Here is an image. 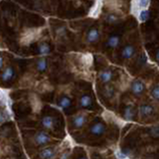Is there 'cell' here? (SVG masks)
<instances>
[{"label": "cell", "mask_w": 159, "mask_h": 159, "mask_svg": "<svg viewBox=\"0 0 159 159\" xmlns=\"http://www.w3.org/2000/svg\"><path fill=\"white\" fill-rule=\"evenodd\" d=\"M51 141V137L45 131H38L34 135V143L37 146H44Z\"/></svg>", "instance_id": "6da1fadb"}, {"label": "cell", "mask_w": 159, "mask_h": 159, "mask_svg": "<svg viewBox=\"0 0 159 159\" xmlns=\"http://www.w3.org/2000/svg\"><path fill=\"white\" fill-rule=\"evenodd\" d=\"M36 69L38 72H45L47 69V61L45 58H41L37 61L36 64Z\"/></svg>", "instance_id": "e0dca14e"}, {"label": "cell", "mask_w": 159, "mask_h": 159, "mask_svg": "<svg viewBox=\"0 0 159 159\" xmlns=\"http://www.w3.org/2000/svg\"><path fill=\"white\" fill-rule=\"evenodd\" d=\"M41 123H42L43 127H45L46 129H53V127L55 125V118L50 116H44L42 118Z\"/></svg>", "instance_id": "4fadbf2b"}, {"label": "cell", "mask_w": 159, "mask_h": 159, "mask_svg": "<svg viewBox=\"0 0 159 159\" xmlns=\"http://www.w3.org/2000/svg\"><path fill=\"white\" fill-rule=\"evenodd\" d=\"M150 0H137V6L140 9H146L149 5Z\"/></svg>", "instance_id": "7402d4cb"}, {"label": "cell", "mask_w": 159, "mask_h": 159, "mask_svg": "<svg viewBox=\"0 0 159 159\" xmlns=\"http://www.w3.org/2000/svg\"><path fill=\"white\" fill-rule=\"evenodd\" d=\"M149 133H150V135L154 138H158L159 137V125H156V126H153L149 129Z\"/></svg>", "instance_id": "ffe728a7"}, {"label": "cell", "mask_w": 159, "mask_h": 159, "mask_svg": "<svg viewBox=\"0 0 159 159\" xmlns=\"http://www.w3.org/2000/svg\"><path fill=\"white\" fill-rule=\"evenodd\" d=\"M134 114H135V111H134V107L132 106H127L125 108H124V111H123V118L124 120L126 121H131L133 117H134Z\"/></svg>", "instance_id": "7c38bea8"}, {"label": "cell", "mask_w": 159, "mask_h": 159, "mask_svg": "<svg viewBox=\"0 0 159 159\" xmlns=\"http://www.w3.org/2000/svg\"><path fill=\"white\" fill-rule=\"evenodd\" d=\"M106 129H107V127L102 122H97L91 126V128H89V132H91L93 135L99 136L106 132Z\"/></svg>", "instance_id": "7a4b0ae2"}, {"label": "cell", "mask_w": 159, "mask_h": 159, "mask_svg": "<svg viewBox=\"0 0 159 159\" xmlns=\"http://www.w3.org/2000/svg\"><path fill=\"white\" fill-rule=\"evenodd\" d=\"M69 157H70V153L69 152H64L62 155H61V157H60V159H69Z\"/></svg>", "instance_id": "d4e9b609"}, {"label": "cell", "mask_w": 159, "mask_h": 159, "mask_svg": "<svg viewBox=\"0 0 159 159\" xmlns=\"http://www.w3.org/2000/svg\"><path fill=\"white\" fill-rule=\"evenodd\" d=\"M116 155L117 159H126V157H127L126 153H124L122 151H116Z\"/></svg>", "instance_id": "cb8c5ba5"}, {"label": "cell", "mask_w": 159, "mask_h": 159, "mask_svg": "<svg viewBox=\"0 0 159 159\" xmlns=\"http://www.w3.org/2000/svg\"><path fill=\"white\" fill-rule=\"evenodd\" d=\"M151 97L154 99H156V101H159V84H156V86L152 89V91H151Z\"/></svg>", "instance_id": "44dd1931"}, {"label": "cell", "mask_w": 159, "mask_h": 159, "mask_svg": "<svg viewBox=\"0 0 159 159\" xmlns=\"http://www.w3.org/2000/svg\"><path fill=\"white\" fill-rule=\"evenodd\" d=\"M112 76L113 75H112L111 71H109V70H107V71H102L98 74V80L102 84H107L111 81Z\"/></svg>", "instance_id": "30bf717a"}, {"label": "cell", "mask_w": 159, "mask_h": 159, "mask_svg": "<svg viewBox=\"0 0 159 159\" xmlns=\"http://www.w3.org/2000/svg\"><path fill=\"white\" fill-rule=\"evenodd\" d=\"M99 39V31L98 29L96 27H93L89 29V31L88 32L87 35V42L92 44V43H96L98 41Z\"/></svg>", "instance_id": "5b68a950"}, {"label": "cell", "mask_w": 159, "mask_h": 159, "mask_svg": "<svg viewBox=\"0 0 159 159\" xmlns=\"http://www.w3.org/2000/svg\"><path fill=\"white\" fill-rule=\"evenodd\" d=\"M119 42H120V38L117 35H113V36L109 37L107 42V48H116L118 46Z\"/></svg>", "instance_id": "2e32d148"}, {"label": "cell", "mask_w": 159, "mask_h": 159, "mask_svg": "<svg viewBox=\"0 0 159 159\" xmlns=\"http://www.w3.org/2000/svg\"><path fill=\"white\" fill-rule=\"evenodd\" d=\"M134 54H135V49H134L132 45H126L121 52V57L125 60H128L132 58Z\"/></svg>", "instance_id": "9c48e42d"}, {"label": "cell", "mask_w": 159, "mask_h": 159, "mask_svg": "<svg viewBox=\"0 0 159 159\" xmlns=\"http://www.w3.org/2000/svg\"><path fill=\"white\" fill-rule=\"evenodd\" d=\"M71 104H72L71 98H70L69 97H67V96H64V97H62L61 98H60V101L58 102V107L60 108H62V109H67V108H69L70 107H71Z\"/></svg>", "instance_id": "9a60e30c"}, {"label": "cell", "mask_w": 159, "mask_h": 159, "mask_svg": "<svg viewBox=\"0 0 159 159\" xmlns=\"http://www.w3.org/2000/svg\"><path fill=\"white\" fill-rule=\"evenodd\" d=\"M0 68H1V70H3V57L0 58Z\"/></svg>", "instance_id": "83f0119b"}, {"label": "cell", "mask_w": 159, "mask_h": 159, "mask_svg": "<svg viewBox=\"0 0 159 159\" xmlns=\"http://www.w3.org/2000/svg\"><path fill=\"white\" fill-rule=\"evenodd\" d=\"M107 21L108 23H116L117 22V17L116 16V15H113V14H109L107 15Z\"/></svg>", "instance_id": "603a6c76"}, {"label": "cell", "mask_w": 159, "mask_h": 159, "mask_svg": "<svg viewBox=\"0 0 159 159\" xmlns=\"http://www.w3.org/2000/svg\"><path fill=\"white\" fill-rule=\"evenodd\" d=\"M86 122H87V116H84V114H78V116L73 117V120H72L73 126L76 129L82 128L84 124H86Z\"/></svg>", "instance_id": "277c9868"}, {"label": "cell", "mask_w": 159, "mask_h": 159, "mask_svg": "<svg viewBox=\"0 0 159 159\" xmlns=\"http://www.w3.org/2000/svg\"><path fill=\"white\" fill-rule=\"evenodd\" d=\"M154 112V108L150 104H141L139 107V114L141 117H148Z\"/></svg>", "instance_id": "52a82bcc"}, {"label": "cell", "mask_w": 159, "mask_h": 159, "mask_svg": "<svg viewBox=\"0 0 159 159\" xmlns=\"http://www.w3.org/2000/svg\"><path fill=\"white\" fill-rule=\"evenodd\" d=\"M131 92L135 96H140V94L144 92V84L140 81V80H135L133 81L131 84Z\"/></svg>", "instance_id": "8992f818"}, {"label": "cell", "mask_w": 159, "mask_h": 159, "mask_svg": "<svg viewBox=\"0 0 159 159\" xmlns=\"http://www.w3.org/2000/svg\"><path fill=\"white\" fill-rule=\"evenodd\" d=\"M113 93H114V89H113L112 87L107 86L106 88H104V89H103V94L107 98H111L113 96Z\"/></svg>", "instance_id": "d6986e66"}, {"label": "cell", "mask_w": 159, "mask_h": 159, "mask_svg": "<svg viewBox=\"0 0 159 159\" xmlns=\"http://www.w3.org/2000/svg\"><path fill=\"white\" fill-rule=\"evenodd\" d=\"M38 52L41 56H47L51 52V48H50L49 44L46 42H42L38 45Z\"/></svg>", "instance_id": "5bb4252c"}, {"label": "cell", "mask_w": 159, "mask_h": 159, "mask_svg": "<svg viewBox=\"0 0 159 159\" xmlns=\"http://www.w3.org/2000/svg\"><path fill=\"white\" fill-rule=\"evenodd\" d=\"M58 34H64L65 33V28L64 27H61V28H59L58 29V31H57Z\"/></svg>", "instance_id": "484cf974"}, {"label": "cell", "mask_w": 159, "mask_h": 159, "mask_svg": "<svg viewBox=\"0 0 159 159\" xmlns=\"http://www.w3.org/2000/svg\"><path fill=\"white\" fill-rule=\"evenodd\" d=\"M93 106V98L89 94H84L80 98V107L84 108H89Z\"/></svg>", "instance_id": "8fae6325"}, {"label": "cell", "mask_w": 159, "mask_h": 159, "mask_svg": "<svg viewBox=\"0 0 159 159\" xmlns=\"http://www.w3.org/2000/svg\"><path fill=\"white\" fill-rule=\"evenodd\" d=\"M149 16H150V14H149L148 9H141L140 11H139V14H138V20L142 23L146 22L149 19Z\"/></svg>", "instance_id": "ac0fdd59"}, {"label": "cell", "mask_w": 159, "mask_h": 159, "mask_svg": "<svg viewBox=\"0 0 159 159\" xmlns=\"http://www.w3.org/2000/svg\"><path fill=\"white\" fill-rule=\"evenodd\" d=\"M79 159H88V158H87V157H84H84H81V158H79Z\"/></svg>", "instance_id": "f1b7e54d"}, {"label": "cell", "mask_w": 159, "mask_h": 159, "mask_svg": "<svg viewBox=\"0 0 159 159\" xmlns=\"http://www.w3.org/2000/svg\"><path fill=\"white\" fill-rule=\"evenodd\" d=\"M57 149L55 147H46L42 149L41 151L39 152V157L41 159H52L55 155H56Z\"/></svg>", "instance_id": "3957f363"}, {"label": "cell", "mask_w": 159, "mask_h": 159, "mask_svg": "<svg viewBox=\"0 0 159 159\" xmlns=\"http://www.w3.org/2000/svg\"><path fill=\"white\" fill-rule=\"evenodd\" d=\"M155 60H156V62L159 63V50H157V52H156V55H155Z\"/></svg>", "instance_id": "4316f807"}, {"label": "cell", "mask_w": 159, "mask_h": 159, "mask_svg": "<svg viewBox=\"0 0 159 159\" xmlns=\"http://www.w3.org/2000/svg\"><path fill=\"white\" fill-rule=\"evenodd\" d=\"M14 77V69L12 67H7L6 69H3L2 74H1V79L2 82H9L11 81Z\"/></svg>", "instance_id": "ba28073f"}]
</instances>
